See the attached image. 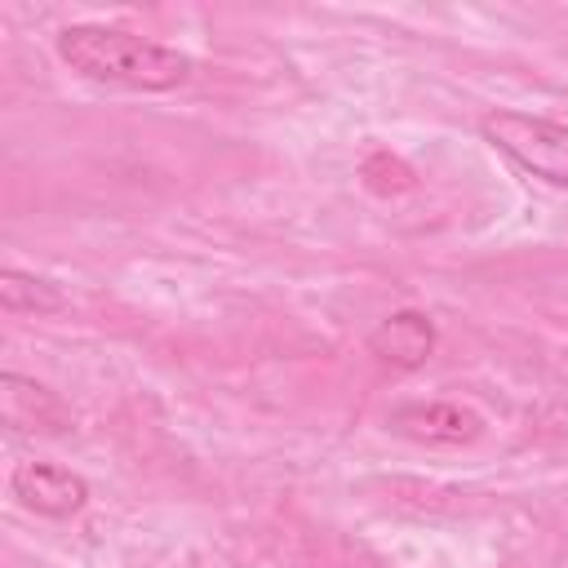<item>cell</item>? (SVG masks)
<instances>
[{
    "label": "cell",
    "instance_id": "cell-3",
    "mask_svg": "<svg viewBox=\"0 0 568 568\" xmlns=\"http://www.w3.org/2000/svg\"><path fill=\"white\" fill-rule=\"evenodd\" d=\"M386 426L413 444H439V448H457V444H475L484 435V417L453 404V399H417V404H399L390 408Z\"/></svg>",
    "mask_w": 568,
    "mask_h": 568
},
{
    "label": "cell",
    "instance_id": "cell-5",
    "mask_svg": "<svg viewBox=\"0 0 568 568\" xmlns=\"http://www.w3.org/2000/svg\"><path fill=\"white\" fill-rule=\"evenodd\" d=\"M0 417H4L9 435H67L71 430L67 404L49 386H40L22 373L0 377Z\"/></svg>",
    "mask_w": 568,
    "mask_h": 568
},
{
    "label": "cell",
    "instance_id": "cell-6",
    "mask_svg": "<svg viewBox=\"0 0 568 568\" xmlns=\"http://www.w3.org/2000/svg\"><path fill=\"white\" fill-rule=\"evenodd\" d=\"M368 351L390 368H422L435 351V324L422 311H390L368 333Z\"/></svg>",
    "mask_w": 568,
    "mask_h": 568
},
{
    "label": "cell",
    "instance_id": "cell-1",
    "mask_svg": "<svg viewBox=\"0 0 568 568\" xmlns=\"http://www.w3.org/2000/svg\"><path fill=\"white\" fill-rule=\"evenodd\" d=\"M53 49L75 75L133 93H169L195 75L191 53L106 22H71L58 31Z\"/></svg>",
    "mask_w": 568,
    "mask_h": 568
},
{
    "label": "cell",
    "instance_id": "cell-2",
    "mask_svg": "<svg viewBox=\"0 0 568 568\" xmlns=\"http://www.w3.org/2000/svg\"><path fill=\"white\" fill-rule=\"evenodd\" d=\"M479 138L506 160H515L524 173L550 186H568V124L532 115V111L497 106L479 120Z\"/></svg>",
    "mask_w": 568,
    "mask_h": 568
},
{
    "label": "cell",
    "instance_id": "cell-4",
    "mask_svg": "<svg viewBox=\"0 0 568 568\" xmlns=\"http://www.w3.org/2000/svg\"><path fill=\"white\" fill-rule=\"evenodd\" d=\"M9 493L44 519H71L89 501V484L58 462H18L9 475Z\"/></svg>",
    "mask_w": 568,
    "mask_h": 568
},
{
    "label": "cell",
    "instance_id": "cell-7",
    "mask_svg": "<svg viewBox=\"0 0 568 568\" xmlns=\"http://www.w3.org/2000/svg\"><path fill=\"white\" fill-rule=\"evenodd\" d=\"M0 306L9 315H49V311H62V293H58V284H49L40 275L4 266L0 271Z\"/></svg>",
    "mask_w": 568,
    "mask_h": 568
}]
</instances>
